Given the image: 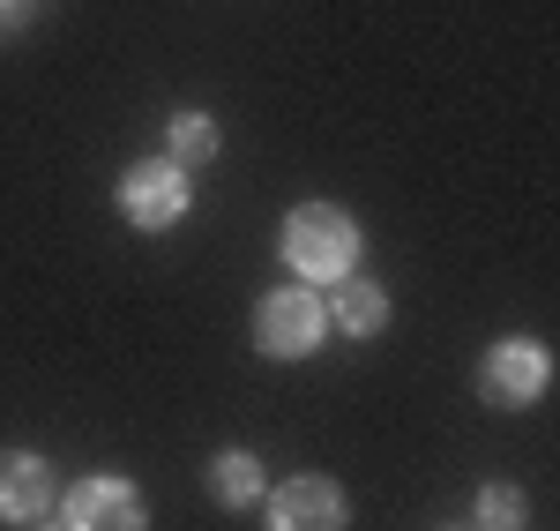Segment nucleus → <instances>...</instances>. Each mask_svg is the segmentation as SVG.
<instances>
[{
  "label": "nucleus",
  "instance_id": "nucleus-6",
  "mask_svg": "<svg viewBox=\"0 0 560 531\" xmlns=\"http://www.w3.org/2000/svg\"><path fill=\"white\" fill-rule=\"evenodd\" d=\"M45 509H52V472H45V457L8 449V457H0V517H8V524H38Z\"/></svg>",
  "mask_w": 560,
  "mask_h": 531
},
{
  "label": "nucleus",
  "instance_id": "nucleus-2",
  "mask_svg": "<svg viewBox=\"0 0 560 531\" xmlns=\"http://www.w3.org/2000/svg\"><path fill=\"white\" fill-rule=\"evenodd\" d=\"M255 337L269 359H300L322 345V300L306 292V285H284V292H269L255 314Z\"/></svg>",
  "mask_w": 560,
  "mask_h": 531
},
{
  "label": "nucleus",
  "instance_id": "nucleus-7",
  "mask_svg": "<svg viewBox=\"0 0 560 531\" xmlns=\"http://www.w3.org/2000/svg\"><path fill=\"white\" fill-rule=\"evenodd\" d=\"M478 390H486L493 404H530L538 390H546V353H538V345H501V353H486Z\"/></svg>",
  "mask_w": 560,
  "mask_h": 531
},
{
  "label": "nucleus",
  "instance_id": "nucleus-3",
  "mask_svg": "<svg viewBox=\"0 0 560 531\" xmlns=\"http://www.w3.org/2000/svg\"><path fill=\"white\" fill-rule=\"evenodd\" d=\"M120 210H128L142 232H165V224L187 210V180H179V165H165V158L135 165V173L120 180Z\"/></svg>",
  "mask_w": 560,
  "mask_h": 531
},
{
  "label": "nucleus",
  "instance_id": "nucleus-4",
  "mask_svg": "<svg viewBox=\"0 0 560 531\" xmlns=\"http://www.w3.org/2000/svg\"><path fill=\"white\" fill-rule=\"evenodd\" d=\"M269 524L277 531H345V487L337 480H284L269 494Z\"/></svg>",
  "mask_w": 560,
  "mask_h": 531
},
{
  "label": "nucleus",
  "instance_id": "nucleus-9",
  "mask_svg": "<svg viewBox=\"0 0 560 531\" xmlns=\"http://www.w3.org/2000/svg\"><path fill=\"white\" fill-rule=\"evenodd\" d=\"M210 487H217V501H255L261 494V464L247 457V449H232V457H217V472H210Z\"/></svg>",
  "mask_w": 560,
  "mask_h": 531
},
{
  "label": "nucleus",
  "instance_id": "nucleus-5",
  "mask_svg": "<svg viewBox=\"0 0 560 531\" xmlns=\"http://www.w3.org/2000/svg\"><path fill=\"white\" fill-rule=\"evenodd\" d=\"M68 531H142V494L128 480H75Z\"/></svg>",
  "mask_w": 560,
  "mask_h": 531
},
{
  "label": "nucleus",
  "instance_id": "nucleus-10",
  "mask_svg": "<svg viewBox=\"0 0 560 531\" xmlns=\"http://www.w3.org/2000/svg\"><path fill=\"white\" fill-rule=\"evenodd\" d=\"M523 524V494L516 487H486L478 494V531H516Z\"/></svg>",
  "mask_w": 560,
  "mask_h": 531
},
{
  "label": "nucleus",
  "instance_id": "nucleus-11",
  "mask_svg": "<svg viewBox=\"0 0 560 531\" xmlns=\"http://www.w3.org/2000/svg\"><path fill=\"white\" fill-rule=\"evenodd\" d=\"M210 150H217V128L202 120V113H179V120H173V158H187V165H202Z\"/></svg>",
  "mask_w": 560,
  "mask_h": 531
},
{
  "label": "nucleus",
  "instance_id": "nucleus-1",
  "mask_svg": "<svg viewBox=\"0 0 560 531\" xmlns=\"http://www.w3.org/2000/svg\"><path fill=\"white\" fill-rule=\"evenodd\" d=\"M351 255H359V232H351V218L337 210V203L292 210V224H284V263L300 269V277L337 285V277H351Z\"/></svg>",
  "mask_w": 560,
  "mask_h": 531
},
{
  "label": "nucleus",
  "instance_id": "nucleus-8",
  "mask_svg": "<svg viewBox=\"0 0 560 531\" xmlns=\"http://www.w3.org/2000/svg\"><path fill=\"white\" fill-rule=\"evenodd\" d=\"M388 322V300L374 292V285H359V277H337V330H351V337H374Z\"/></svg>",
  "mask_w": 560,
  "mask_h": 531
},
{
  "label": "nucleus",
  "instance_id": "nucleus-12",
  "mask_svg": "<svg viewBox=\"0 0 560 531\" xmlns=\"http://www.w3.org/2000/svg\"><path fill=\"white\" fill-rule=\"evenodd\" d=\"M0 8H23V0H0Z\"/></svg>",
  "mask_w": 560,
  "mask_h": 531
}]
</instances>
